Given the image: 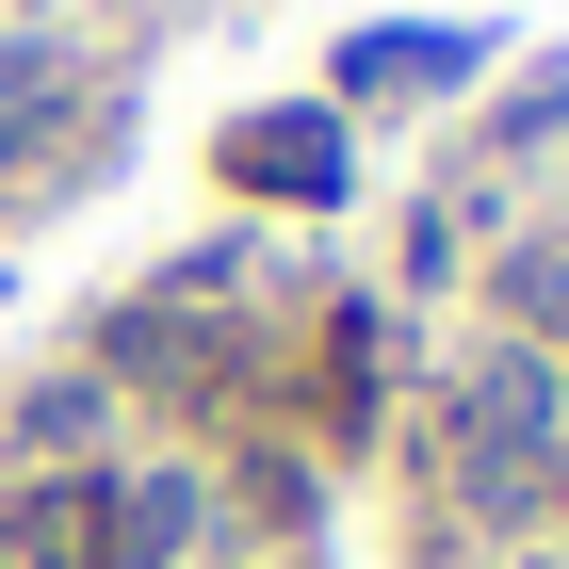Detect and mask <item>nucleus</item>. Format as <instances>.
I'll return each mask as SVG.
<instances>
[{
	"label": "nucleus",
	"mask_w": 569,
	"mask_h": 569,
	"mask_svg": "<svg viewBox=\"0 0 569 569\" xmlns=\"http://www.w3.org/2000/svg\"><path fill=\"white\" fill-rule=\"evenodd\" d=\"M228 179H244V196H293V212H326V196H342V131H326V114H244V131H228Z\"/></svg>",
	"instance_id": "obj_1"
},
{
	"label": "nucleus",
	"mask_w": 569,
	"mask_h": 569,
	"mask_svg": "<svg viewBox=\"0 0 569 569\" xmlns=\"http://www.w3.org/2000/svg\"><path fill=\"white\" fill-rule=\"evenodd\" d=\"M472 49H488V33H358L342 82H358V98H423V82H456Z\"/></svg>",
	"instance_id": "obj_2"
},
{
	"label": "nucleus",
	"mask_w": 569,
	"mask_h": 569,
	"mask_svg": "<svg viewBox=\"0 0 569 569\" xmlns=\"http://www.w3.org/2000/svg\"><path fill=\"white\" fill-rule=\"evenodd\" d=\"M505 309H521V342L553 358L569 342V244H521V261H505Z\"/></svg>",
	"instance_id": "obj_3"
},
{
	"label": "nucleus",
	"mask_w": 569,
	"mask_h": 569,
	"mask_svg": "<svg viewBox=\"0 0 569 569\" xmlns=\"http://www.w3.org/2000/svg\"><path fill=\"white\" fill-rule=\"evenodd\" d=\"M521 569H569V553H521Z\"/></svg>",
	"instance_id": "obj_4"
}]
</instances>
